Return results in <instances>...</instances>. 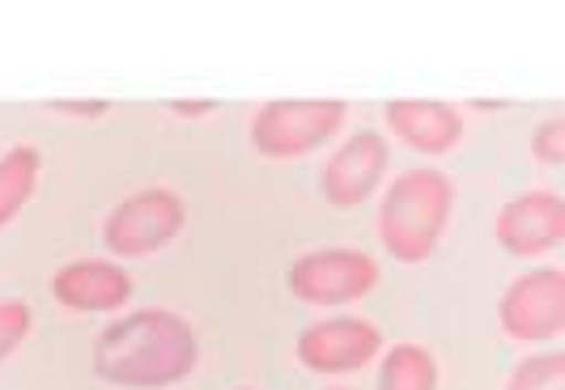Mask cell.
<instances>
[{
    "label": "cell",
    "instance_id": "11",
    "mask_svg": "<svg viewBox=\"0 0 565 390\" xmlns=\"http://www.w3.org/2000/svg\"><path fill=\"white\" fill-rule=\"evenodd\" d=\"M383 123L422 158H447L463 140V111L443 98H392L383 102Z\"/></svg>",
    "mask_w": 565,
    "mask_h": 390
},
{
    "label": "cell",
    "instance_id": "8",
    "mask_svg": "<svg viewBox=\"0 0 565 390\" xmlns=\"http://www.w3.org/2000/svg\"><path fill=\"white\" fill-rule=\"evenodd\" d=\"M392 170V144L383 132L362 128L353 137H344L328 153V162L319 166V195L332 208H362L366 199L383 192Z\"/></svg>",
    "mask_w": 565,
    "mask_h": 390
},
{
    "label": "cell",
    "instance_id": "1",
    "mask_svg": "<svg viewBox=\"0 0 565 390\" xmlns=\"http://www.w3.org/2000/svg\"><path fill=\"white\" fill-rule=\"evenodd\" d=\"M200 365L196 327L167 306L128 310L124 318H111L94 348L89 369L98 382L119 390H167L192 378Z\"/></svg>",
    "mask_w": 565,
    "mask_h": 390
},
{
    "label": "cell",
    "instance_id": "17",
    "mask_svg": "<svg viewBox=\"0 0 565 390\" xmlns=\"http://www.w3.org/2000/svg\"><path fill=\"white\" fill-rule=\"evenodd\" d=\"M47 107L60 115H73V119H98V115L111 111L107 98H94V102H85V98H56V102H47Z\"/></svg>",
    "mask_w": 565,
    "mask_h": 390
},
{
    "label": "cell",
    "instance_id": "18",
    "mask_svg": "<svg viewBox=\"0 0 565 390\" xmlns=\"http://www.w3.org/2000/svg\"><path fill=\"white\" fill-rule=\"evenodd\" d=\"M170 111L179 115V119H204V115L217 111V98H192V102L188 98H174Z\"/></svg>",
    "mask_w": 565,
    "mask_h": 390
},
{
    "label": "cell",
    "instance_id": "20",
    "mask_svg": "<svg viewBox=\"0 0 565 390\" xmlns=\"http://www.w3.org/2000/svg\"><path fill=\"white\" fill-rule=\"evenodd\" d=\"M238 390H252V387H238Z\"/></svg>",
    "mask_w": 565,
    "mask_h": 390
},
{
    "label": "cell",
    "instance_id": "12",
    "mask_svg": "<svg viewBox=\"0 0 565 390\" xmlns=\"http://www.w3.org/2000/svg\"><path fill=\"white\" fill-rule=\"evenodd\" d=\"M374 365H379L374 390H438V357L417 339L387 344Z\"/></svg>",
    "mask_w": 565,
    "mask_h": 390
},
{
    "label": "cell",
    "instance_id": "7",
    "mask_svg": "<svg viewBox=\"0 0 565 390\" xmlns=\"http://www.w3.org/2000/svg\"><path fill=\"white\" fill-rule=\"evenodd\" d=\"M387 348V335L379 323L358 318V314H337V318H315L311 327H302L294 339V357L302 369L340 378V373H358L366 365L379 361V353Z\"/></svg>",
    "mask_w": 565,
    "mask_h": 390
},
{
    "label": "cell",
    "instance_id": "3",
    "mask_svg": "<svg viewBox=\"0 0 565 390\" xmlns=\"http://www.w3.org/2000/svg\"><path fill=\"white\" fill-rule=\"evenodd\" d=\"M349 119L340 98H277L264 102L247 123V140L268 162H294L332 144Z\"/></svg>",
    "mask_w": 565,
    "mask_h": 390
},
{
    "label": "cell",
    "instance_id": "9",
    "mask_svg": "<svg viewBox=\"0 0 565 390\" xmlns=\"http://www.w3.org/2000/svg\"><path fill=\"white\" fill-rule=\"evenodd\" d=\"M498 247L514 259H544L565 242V195L553 187L510 195L493 217Z\"/></svg>",
    "mask_w": 565,
    "mask_h": 390
},
{
    "label": "cell",
    "instance_id": "19",
    "mask_svg": "<svg viewBox=\"0 0 565 390\" xmlns=\"http://www.w3.org/2000/svg\"><path fill=\"white\" fill-rule=\"evenodd\" d=\"M323 390H349V387H323Z\"/></svg>",
    "mask_w": 565,
    "mask_h": 390
},
{
    "label": "cell",
    "instance_id": "4",
    "mask_svg": "<svg viewBox=\"0 0 565 390\" xmlns=\"http://www.w3.org/2000/svg\"><path fill=\"white\" fill-rule=\"evenodd\" d=\"M383 280V268L370 251L358 247H315L285 268V284L302 306L340 310L370 297Z\"/></svg>",
    "mask_w": 565,
    "mask_h": 390
},
{
    "label": "cell",
    "instance_id": "5",
    "mask_svg": "<svg viewBox=\"0 0 565 390\" xmlns=\"http://www.w3.org/2000/svg\"><path fill=\"white\" fill-rule=\"evenodd\" d=\"M183 229H188V199L174 187H145L119 199L103 217V247L111 251L115 263L145 259L167 251Z\"/></svg>",
    "mask_w": 565,
    "mask_h": 390
},
{
    "label": "cell",
    "instance_id": "13",
    "mask_svg": "<svg viewBox=\"0 0 565 390\" xmlns=\"http://www.w3.org/2000/svg\"><path fill=\"white\" fill-rule=\"evenodd\" d=\"M39 178H43V153L30 140L9 144L0 153V229L13 225V217L34 199Z\"/></svg>",
    "mask_w": 565,
    "mask_h": 390
},
{
    "label": "cell",
    "instance_id": "10",
    "mask_svg": "<svg viewBox=\"0 0 565 390\" xmlns=\"http://www.w3.org/2000/svg\"><path fill=\"white\" fill-rule=\"evenodd\" d=\"M47 293L73 314H124L137 293V280L111 254H85L60 263L47 280Z\"/></svg>",
    "mask_w": 565,
    "mask_h": 390
},
{
    "label": "cell",
    "instance_id": "15",
    "mask_svg": "<svg viewBox=\"0 0 565 390\" xmlns=\"http://www.w3.org/2000/svg\"><path fill=\"white\" fill-rule=\"evenodd\" d=\"M30 332H34V314H30V306L26 302H18V297H4V302H0V365L26 344Z\"/></svg>",
    "mask_w": 565,
    "mask_h": 390
},
{
    "label": "cell",
    "instance_id": "14",
    "mask_svg": "<svg viewBox=\"0 0 565 390\" xmlns=\"http://www.w3.org/2000/svg\"><path fill=\"white\" fill-rule=\"evenodd\" d=\"M507 390H565V353L557 348L527 353L507 373Z\"/></svg>",
    "mask_w": 565,
    "mask_h": 390
},
{
    "label": "cell",
    "instance_id": "6",
    "mask_svg": "<svg viewBox=\"0 0 565 390\" xmlns=\"http://www.w3.org/2000/svg\"><path fill=\"white\" fill-rule=\"evenodd\" d=\"M498 327L514 344L544 348L565 335V272L540 263L532 272L514 277L498 297Z\"/></svg>",
    "mask_w": 565,
    "mask_h": 390
},
{
    "label": "cell",
    "instance_id": "2",
    "mask_svg": "<svg viewBox=\"0 0 565 390\" xmlns=\"http://www.w3.org/2000/svg\"><path fill=\"white\" fill-rule=\"evenodd\" d=\"M455 213V183L447 170L413 166L399 170L392 183H383L379 195V242L396 263H429L443 247Z\"/></svg>",
    "mask_w": 565,
    "mask_h": 390
},
{
    "label": "cell",
    "instance_id": "16",
    "mask_svg": "<svg viewBox=\"0 0 565 390\" xmlns=\"http://www.w3.org/2000/svg\"><path fill=\"white\" fill-rule=\"evenodd\" d=\"M532 158L540 166H562L565 162V115H544L532 128Z\"/></svg>",
    "mask_w": 565,
    "mask_h": 390
}]
</instances>
